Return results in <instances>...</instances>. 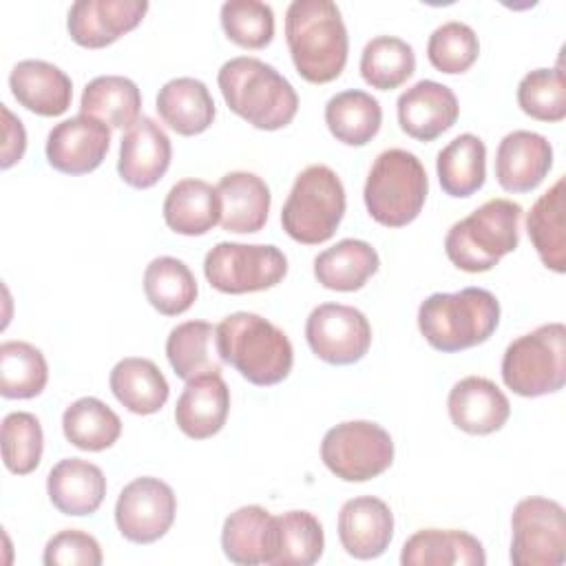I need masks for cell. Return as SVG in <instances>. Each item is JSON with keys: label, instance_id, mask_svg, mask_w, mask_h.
Wrapping results in <instances>:
<instances>
[{"label": "cell", "instance_id": "cell-7", "mask_svg": "<svg viewBox=\"0 0 566 566\" xmlns=\"http://www.w3.org/2000/svg\"><path fill=\"white\" fill-rule=\"evenodd\" d=\"M345 203L338 175L325 164H312L296 175L281 210V226L298 243H325L340 226Z\"/></svg>", "mask_w": 566, "mask_h": 566}, {"label": "cell", "instance_id": "cell-34", "mask_svg": "<svg viewBox=\"0 0 566 566\" xmlns=\"http://www.w3.org/2000/svg\"><path fill=\"white\" fill-rule=\"evenodd\" d=\"M440 188L449 197H471L486 179V146L473 133L451 139L436 159Z\"/></svg>", "mask_w": 566, "mask_h": 566}, {"label": "cell", "instance_id": "cell-35", "mask_svg": "<svg viewBox=\"0 0 566 566\" xmlns=\"http://www.w3.org/2000/svg\"><path fill=\"white\" fill-rule=\"evenodd\" d=\"M325 124L338 142L347 146H365L380 130L382 108L369 93L347 88L327 99Z\"/></svg>", "mask_w": 566, "mask_h": 566}, {"label": "cell", "instance_id": "cell-31", "mask_svg": "<svg viewBox=\"0 0 566 566\" xmlns=\"http://www.w3.org/2000/svg\"><path fill=\"white\" fill-rule=\"evenodd\" d=\"M166 356L181 380L221 374L223 360L217 349V327L208 321L179 323L166 338Z\"/></svg>", "mask_w": 566, "mask_h": 566}, {"label": "cell", "instance_id": "cell-10", "mask_svg": "<svg viewBox=\"0 0 566 566\" xmlns=\"http://www.w3.org/2000/svg\"><path fill=\"white\" fill-rule=\"evenodd\" d=\"M208 283L223 294L274 287L287 274V259L276 245L221 241L203 259Z\"/></svg>", "mask_w": 566, "mask_h": 566}, {"label": "cell", "instance_id": "cell-6", "mask_svg": "<svg viewBox=\"0 0 566 566\" xmlns=\"http://www.w3.org/2000/svg\"><path fill=\"white\" fill-rule=\"evenodd\" d=\"M429 195V179L422 161L405 150H382L367 175L363 199L369 217L387 228L411 223Z\"/></svg>", "mask_w": 566, "mask_h": 566}, {"label": "cell", "instance_id": "cell-17", "mask_svg": "<svg viewBox=\"0 0 566 566\" xmlns=\"http://www.w3.org/2000/svg\"><path fill=\"white\" fill-rule=\"evenodd\" d=\"M396 111L402 133L418 142H433L447 133L460 115L455 93L433 80H420L402 91Z\"/></svg>", "mask_w": 566, "mask_h": 566}, {"label": "cell", "instance_id": "cell-16", "mask_svg": "<svg viewBox=\"0 0 566 566\" xmlns=\"http://www.w3.org/2000/svg\"><path fill=\"white\" fill-rule=\"evenodd\" d=\"M170 159L172 146L166 130L153 117H139L122 137L117 172L124 184L146 190L166 175Z\"/></svg>", "mask_w": 566, "mask_h": 566}, {"label": "cell", "instance_id": "cell-27", "mask_svg": "<svg viewBox=\"0 0 566 566\" xmlns=\"http://www.w3.org/2000/svg\"><path fill=\"white\" fill-rule=\"evenodd\" d=\"M221 548L232 564H270L274 555V515L256 504L237 509L223 522Z\"/></svg>", "mask_w": 566, "mask_h": 566}, {"label": "cell", "instance_id": "cell-33", "mask_svg": "<svg viewBox=\"0 0 566 566\" xmlns=\"http://www.w3.org/2000/svg\"><path fill=\"white\" fill-rule=\"evenodd\" d=\"M142 93L130 77H93L80 99V113L104 122L108 128H130L139 119Z\"/></svg>", "mask_w": 566, "mask_h": 566}, {"label": "cell", "instance_id": "cell-24", "mask_svg": "<svg viewBox=\"0 0 566 566\" xmlns=\"http://www.w3.org/2000/svg\"><path fill=\"white\" fill-rule=\"evenodd\" d=\"M217 192L221 197V228L237 234L259 232L270 212L272 195L268 184L248 170H234L219 179Z\"/></svg>", "mask_w": 566, "mask_h": 566}, {"label": "cell", "instance_id": "cell-44", "mask_svg": "<svg viewBox=\"0 0 566 566\" xmlns=\"http://www.w3.org/2000/svg\"><path fill=\"white\" fill-rule=\"evenodd\" d=\"M221 27L234 44L263 49L274 38V11L259 0H228L221 4Z\"/></svg>", "mask_w": 566, "mask_h": 566}, {"label": "cell", "instance_id": "cell-25", "mask_svg": "<svg viewBox=\"0 0 566 566\" xmlns=\"http://www.w3.org/2000/svg\"><path fill=\"white\" fill-rule=\"evenodd\" d=\"M402 566H484L482 542L458 528H422L402 546Z\"/></svg>", "mask_w": 566, "mask_h": 566}, {"label": "cell", "instance_id": "cell-5", "mask_svg": "<svg viewBox=\"0 0 566 566\" xmlns=\"http://www.w3.org/2000/svg\"><path fill=\"white\" fill-rule=\"evenodd\" d=\"M522 206L495 197L455 221L444 237L449 261L464 272H489L520 243Z\"/></svg>", "mask_w": 566, "mask_h": 566}, {"label": "cell", "instance_id": "cell-2", "mask_svg": "<svg viewBox=\"0 0 566 566\" xmlns=\"http://www.w3.org/2000/svg\"><path fill=\"white\" fill-rule=\"evenodd\" d=\"M217 84L228 108L259 130L285 128L298 111L294 86L259 57L239 55L223 62Z\"/></svg>", "mask_w": 566, "mask_h": 566}, {"label": "cell", "instance_id": "cell-37", "mask_svg": "<svg viewBox=\"0 0 566 566\" xmlns=\"http://www.w3.org/2000/svg\"><path fill=\"white\" fill-rule=\"evenodd\" d=\"M62 431L82 451H104L122 436V420L99 398L84 396L64 409Z\"/></svg>", "mask_w": 566, "mask_h": 566}, {"label": "cell", "instance_id": "cell-20", "mask_svg": "<svg viewBox=\"0 0 566 566\" xmlns=\"http://www.w3.org/2000/svg\"><path fill=\"white\" fill-rule=\"evenodd\" d=\"M553 166L551 142L533 130H513L495 153V179L506 192L535 190Z\"/></svg>", "mask_w": 566, "mask_h": 566}, {"label": "cell", "instance_id": "cell-38", "mask_svg": "<svg viewBox=\"0 0 566 566\" xmlns=\"http://www.w3.org/2000/svg\"><path fill=\"white\" fill-rule=\"evenodd\" d=\"M325 548L323 524L310 511H287L274 517L272 566H310Z\"/></svg>", "mask_w": 566, "mask_h": 566}, {"label": "cell", "instance_id": "cell-4", "mask_svg": "<svg viewBox=\"0 0 566 566\" xmlns=\"http://www.w3.org/2000/svg\"><path fill=\"white\" fill-rule=\"evenodd\" d=\"M500 325V301L484 287L436 292L418 307L424 340L444 354L486 343Z\"/></svg>", "mask_w": 566, "mask_h": 566}, {"label": "cell", "instance_id": "cell-11", "mask_svg": "<svg viewBox=\"0 0 566 566\" xmlns=\"http://www.w3.org/2000/svg\"><path fill=\"white\" fill-rule=\"evenodd\" d=\"M511 562L515 566H562L566 562V520L559 502L531 495L511 515Z\"/></svg>", "mask_w": 566, "mask_h": 566}, {"label": "cell", "instance_id": "cell-12", "mask_svg": "<svg viewBox=\"0 0 566 566\" xmlns=\"http://www.w3.org/2000/svg\"><path fill=\"white\" fill-rule=\"evenodd\" d=\"M310 349L329 365L358 363L371 345V325L367 316L343 303H321L305 321Z\"/></svg>", "mask_w": 566, "mask_h": 566}, {"label": "cell", "instance_id": "cell-36", "mask_svg": "<svg viewBox=\"0 0 566 566\" xmlns=\"http://www.w3.org/2000/svg\"><path fill=\"white\" fill-rule=\"evenodd\" d=\"M144 294L159 314L177 316L197 301V279L181 259L157 256L144 270Z\"/></svg>", "mask_w": 566, "mask_h": 566}, {"label": "cell", "instance_id": "cell-32", "mask_svg": "<svg viewBox=\"0 0 566 566\" xmlns=\"http://www.w3.org/2000/svg\"><path fill=\"white\" fill-rule=\"evenodd\" d=\"M564 177H559L533 203L526 217L528 239L542 263L557 272H566V230H564Z\"/></svg>", "mask_w": 566, "mask_h": 566}, {"label": "cell", "instance_id": "cell-21", "mask_svg": "<svg viewBox=\"0 0 566 566\" xmlns=\"http://www.w3.org/2000/svg\"><path fill=\"white\" fill-rule=\"evenodd\" d=\"M230 389L221 374H203L186 380L175 407V422L192 440L219 433L228 420Z\"/></svg>", "mask_w": 566, "mask_h": 566}, {"label": "cell", "instance_id": "cell-29", "mask_svg": "<svg viewBox=\"0 0 566 566\" xmlns=\"http://www.w3.org/2000/svg\"><path fill=\"white\" fill-rule=\"evenodd\" d=\"M108 385L113 396L130 413H137V416L157 413L170 396V387L161 369L150 358H139V356L122 358L111 369Z\"/></svg>", "mask_w": 566, "mask_h": 566}, {"label": "cell", "instance_id": "cell-26", "mask_svg": "<svg viewBox=\"0 0 566 566\" xmlns=\"http://www.w3.org/2000/svg\"><path fill=\"white\" fill-rule=\"evenodd\" d=\"M161 212L172 232L201 237L221 223V197L203 179H181L168 190Z\"/></svg>", "mask_w": 566, "mask_h": 566}, {"label": "cell", "instance_id": "cell-41", "mask_svg": "<svg viewBox=\"0 0 566 566\" xmlns=\"http://www.w3.org/2000/svg\"><path fill=\"white\" fill-rule=\"evenodd\" d=\"M2 460L15 475H27L38 469L44 449L40 420L29 411H11L2 420Z\"/></svg>", "mask_w": 566, "mask_h": 566}, {"label": "cell", "instance_id": "cell-14", "mask_svg": "<svg viewBox=\"0 0 566 566\" xmlns=\"http://www.w3.org/2000/svg\"><path fill=\"white\" fill-rule=\"evenodd\" d=\"M111 148V128L88 115H75L49 130L46 161L64 175L93 172Z\"/></svg>", "mask_w": 566, "mask_h": 566}, {"label": "cell", "instance_id": "cell-40", "mask_svg": "<svg viewBox=\"0 0 566 566\" xmlns=\"http://www.w3.org/2000/svg\"><path fill=\"white\" fill-rule=\"evenodd\" d=\"M416 71V53L409 42L396 35L371 38L360 53V75L378 91H391L405 84Z\"/></svg>", "mask_w": 566, "mask_h": 566}, {"label": "cell", "instance_id": "cell-1", "mask_svg": "<svg viewBox=\"0 0 566 566\" xmlns=\"http://www.w3.org/2000/svg\"><path fill=\"white\" fill-rule=\"evenodd\" d=\"M285 40L296 73L312 84L336 80L347 64L349 38L332 0H294L285 11Z\"/></svg>", "mask_w": 566, "mask_h": 566}, {"label": "cell", "instance_id": "cell-23", "mask_svg": "<svg viewBox=\"0 0 566 566\" xmlns=\"http://www.w3.org/2000/svg\"><path fill=\"white\" fill-rule=\"evenodd\" d=\"M46 493L51 504L64 515H91L106 495V478L102 469L82 458L60 460L46 475Z\"/></svg>", "mask_w": 566, "mask_h": 566}, {"label": "cell", "instance_id": "cell-45", "mask_svg": "<svg viewBox=\"0 0 566 566\" xmlns=\"http://www.w3.org/2000/svg\"><path fill=\"white\" fill-rule=\"evenodd\" d=\"M42 562L46 566H99L102 548L93 535L77 528H64L46 542Z\"/></svg>", "mask_w": 566, "mask_h": 566}, {"label": "cell", "instance_id": "cell-8", "mask_svg": "<svg viewBox=\"0 0 566 566\" xmlns=\"http://www.w3.org/2000/svg\"><path fill=\"white\" fill-rule=\"evenodd\" d=\"M504 385L524 398L555 394L566 382V327L546 323L517 336L502 356Z\"/></svg>", "mask_w": 566, "mask_h": 566}, {"label": "cell", "instance_id": "cell-9", "mask_svg": "<svg viewBox=\"0 0 566 566\" xmlns=\"http://www.w3.org/2000/svg\"><path fill=\"white\" fill-rule=\"evenodd\" d=\"M323 464L345 482H367L394 462V442L387 429L369 420H347L332 427L321 442Z\"/></svg>", "mask_w": 566, "mask_h": 566}, {"label": "cell", "instance_id": "cell-42", "mask_svg": "<svg viewBox=\"0 0 566 566\" xmlns=\"http://www.w3.org/2000/svg\"><path fill=\"white\" fill-rule=\"evenodd\" d=\"M520 108L539 122H562L566 117V82L562 64L535 69L517 84Z\"/></svg>", "mask_w": 566, "mask_h": 566}, {"label": "cell", "instance_id": "cell-18", "mask_svg": "<svg viewBox=\"0 0 566 566\" xmlns=\"http://www.w3.org/2000/svg\"><path fill=\"white\" fill-rule=\"evenodd\" d=\"M394 537V513L380 497L360 495L347 500L338 511V539L356 559L380 557Z\"/></svg>", "mask_w": 566, "mask_h": 566}, {"label": "cell", "instance_id": "cell-46", "mask_svg": "<svg viewBox=\"0 0 566 566\" xmlns=\"http://www.w3.org/2000/svg\"><path fill=\"white\" fill-rule=\"evenodd\" d=\"M2 115H4V144H2L0 166L7 170L22 159L24 148H27V133H24L22 122L4 104H2Z\"/></svg>", "mask_w": 566, "mask_h": 566}, {"label": "cell", "instance_id": "cell-3", "mask_svg": "<svg viewBox=\"0 0 566 566\" xmlns=\"http://www.w3.org/2000/svg\"><path fill=\"white\" fill-rule=\"evenodd\" d=\"M217 349L248 382L270 387L285 380L294 349L283 329L254 312H234L217 325Z\"/></svg>", "mask_w": 566, "mask_h": 566}, {"label": "cell", "instance_id": "cell-22", "mask_svg": "<svg viewBox=\"0 0 566 566\" xmlns=\"http://www.w3.org/2000/svg\"><path fill=\"white\" fill-rule=\"evenodd\" d=\"M9 88L20 106L42 117H57L73 99L71 77L44 60H22L11 69Z\"/></svg>", "mask_w": 566, "mask_h": 566}, {"label": "cell", "instance_id": "cell-19", "mask_svg": "<svg viewBox=\"0 0 566 566\" xmlns=\"http://www.w3.org/2000/svg\"><path fill=\"white\" fill-rule=\"evenodd\" d=\"M451 422L471 436H486L502 429L511 416L506 394L484 376L458 380L447 398Z\"/></svg>", "mask_w": 566, "mask_h": 566}, {"label": "cell", "instance_id": "cell-15", "mask_svg": "<svg viewBox=\"0 0 566 566\" xmlns=\"http://www.w3.org/2000/svg\"><path fill=\"white\" fill-rule=\"evenodd\" d=\"M146 11V0H77L69 9L66 29L75 44L104 49L133 31Z\"/></svg>", "mask_w": 566, "mask_h": 566}, {"label": "cell", "instance_id": "cell-39", "mask_svg": "<svg viewBox=\"0 0 566 566\" xmlns=\"http://www.w3.org/2000/svg\"><path fill=\"white\" fill-rule=\"evenodd\" d=\"M49 365L44 354L27 340H4L0 345V394L2 398L27 400L44 391Z\"/></svg>", "mask_w": 566, "mask_h": 566}, {"label": "cell", "instance_id": "cell-13", "mask_svg": "<svg viewBox=\"0 0 566 566\" xmlns=\"http://www.w3.org/2000/svg\"><path fill=\"white\" fill-rule=\"evenodd\" d=\"M175 491L159 478H135L115 502L117 531L133 544H153L168 533L175 522Z\"/></svg>", "mask_w": 566, "mask_h": 566}, {"label": "cell", "instance_id": "cell-28", "mask_svg": "<svg viewBox=\"0 0 566 566\" xmlns=\"http://www.w3.org/2000/svg\"><path fill=\"white\" fill-rule=\"evenodd\" d=\"M155 104L164 124L184 137L208 130L217 113L208 86L195 77L168 80L159 88Z\"/></svg>", "mask_w": 566, "mask_h": 566}, {"label": "cell", "instance_id": "cell-43", "mask_svg": "<svg viewBox=\"0 0 566 566\" xmlns=\"http://www.w3.org/2000/svg\"><path fill=\"white\" fill-rule=\"evenodd\" d=\"M480 55V40L475 31L458 20L440 24L427 42V57L440 73L455 75L473 66Z\"/></svg>", "mask_w": 566, "mask_h": 566}, {"label": "cell", "instance_id": "cell-30", "mask_svg": "<svg viewBox=\"0 0 566 566\" xmlns=\"http://www.w3.org/2000/svg\"><path fill=\"white\" fill-rule=\"evenodd\" d=\"M378 252L367 241L343 239L316 254L314 276L327 290L354 292L378 272Z\"/></svg>", "mask_w": 566, "mask_h": 566}]
</instances>
